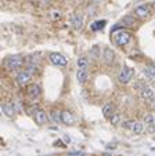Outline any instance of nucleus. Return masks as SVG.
Masks as SVG:
<instances>
[{"label":"nucleus","mask_w":155,"mask_h":156,"mask_svg":"<svg viewBox=\"0 0 155 156\" xmlns=\"http://www.w3.org/2000/svg\"><path fill=\"white\" fill-rule=\"evenodd\" d=\"M24 62H25V59L22 58V55H10L4 59V66L7 69H13L14 71V69L22 68Z\"/></svg>","instance_id":"1"},{"label":"nucleus","mask_w":155,"mask_h":156,"mask_svg":"<svg viewBox=\"0 0 155 156\" xmlns=\"http://www.w3.org/2000/svg\"><path fill=\"white\" fill-rule=\"evenodd\" d=\"M130 39H132V33L127 32V30H116V32L114 33V41L119 47L126 46V44L130 41Z\"/></svg>","instance_id":"2"},{"label":"nucleus","mask_w":155,"mask_h":156,"mask_svg":"<svg viewBox=\"0 0 155 156\" xmlns=\"http://www.w3.org/2000/svg\"><path fill=\"white\" fill-rule=\"evenodd\" d=\"M133 77H135V68H130V66H125L118 75L119 83H123V84H127Z\"/></svg>","instance_id":"3"},{"label":"nucleus","mask_w":155,"mask_h":156,"mask_svg":"<svg viewBox=\"0 0 155 156\" xmlns=\"http://www.w3.org/2000/svg\"><path fill=\"white\" fill-rule=\"evenodd\" d=\"M49 58H50V61H51V64H54L56 66H65V65L68 64L67 58L60 53H51L49 55Z\"/></svg>","instance_id":"4"},{"label":"nucleus","mask_w":155,"mask_h":156,"mask_svg":"<svg viewBox=\"0 0 155 156\" xmlns=\"http://www.w3.org/2000/svg\"><path fill=\"white\" fill-rule=\"evenodd\" d=\"M123 126L126 129H130L135 134H141L144 131V124L141 122H133V120H129V122H125Z\"/></svg>","instance_id":"5"},{"label":"nucleus","mask_w":155,"mask_h":156,"mask_svg":"<svg viewBox=\"0 0 155 156\" xmlns=\"http://www.w3.org/2000/svg\"><path fill=\"white\" fill-rule=\"evenodd\" d=\"M31 80H32V75L29 73V72H27V71H22V72H20V73L17 75V83L20 86H28L31 83Z\"/></svg>","instance_id":"6"},{"label":"nucleus","mask_w":155,"mask_h":156,"mask_svg":"<svg viewBox=\"0 0 155 156\" xmlns=\"http://www.w3.org/2000/svg\"><path fill=\"white\" fill-rule=\"evenodd\" d=\"M101 58L107 65H111L112 62H114V59H115V51L112 50L111 47H104Z\"/></svg>","instance_id":"7"},{"label":"nucleus","mask_w":155,"mask_h":156,"mask_svg":"<svg viewBox=\"0 0 155 156\" xmlns=\"http://www.w3.org/2000/svg\"><path fill=\"white\" fill-rule=\"evenodd\" d=\"M149 9L151 7L148 4H140V6H137L135 9V15L141 18V20H144V18H147L149 15Z\"/></svg>","instance_id":"8"},{"label":"nucleus","mask_w":155,"mask_h":156,"mask_svg":"<svg viewBox=\"0 0 155 156\" xmlns=\"http://www.w3.org/2000/svg\"><path fill=\"white\" fill-rule=\"evenodd\" d=\"M140 95H141V98L146 101H154L155 100L154 90H152L149 86H143V87L140 88Z\"/></svg>","instance_id":"9"},{"label":"nucleus","mask_w":155,"mask_h":156,"mask_svg":"<svg viewBox=\"0 0 155 156\" xmlns=\"http://www.w3.org/2000/svg\"><path fill=\"white\" fill-rule=\"evenodd\" d=\"M27 94L31 100H38L42 94V90L38 84H29L28 86V90H27Z\"/></svg>","instance_id":"10"},{"label":"nucleus","mask_w":155,"mask_h":156,"mask_svg":"<svg viewBox=\"0 0 155 156\" xmlns=\"http://www.w3.org/2000/svg\"><path fill=\"white\" fill-rule=\"evenodd\" d=\"M71 24H72V27L75 28V29H82L83 28V15L80 14V12H75V14H72V18H71Z\"/></svg>","instance_id":"11"},{"label":"nucleus","mask_w":155,"mask_h":156,"mask_svg":"<svg viewBox=\"0 0 155 156\" xmlns=\"http://www.w3.org/2000/svg\"><path fill=\"white\" fill-rule=\"evenodd\" d=\"M47 120H49V116H47L46 111H43V109H38L35 112V122L39 124V126H43V124L47 123Z\"/></svg>","instance_id":"12"},{"label":"nucleus","mask_w":155,"mask_h":156,"mask_svg":"<svg viewBox=\"0 0 155 156\" xmlns=\"http://www.w3.org/2000/svg\"><path fill=\"white\" fill-rule=\"evenodd\" d=\"M89 79V72L87 71H82V69H78L76 71V80L79 84H85Z\"/></svg>","instance_id":"13"},{"label":"nucleus","mask_w":155,"mask_h":156,"mask_svg":"<svg viewBox=\"0 0 155 156\" xmlns=\"http://www.w3.org/2000/svg\"><path fill=\"white\" fill-rule=\"evenodd\" d=\"M76 65H78V69L87 71V68H89V59H87V57H85V55L78 57V59H76Z\"/></svg>","instance_id":"14"},{"label":"nucleus","mask_w":155,"mask_h":156,"mask_svg":"<svg viewBox=\"0 0 155 156\" xmlns=\"http://www.w3.org/2000/svg\"><path fill=\"white\" fill-rule=\"evenodd\" d=\"M2 108H3V112L6 113L9 118H13V116H14L15 108H14V104H13V102H4Z\"/></svg>","instance_id":"15"},{"label":"nucleus","mask_w":155,"mask_h":156,"mask_svg":"<svg viewBox=\"0 0 155 156\" xmlns=\"http://www.w3.org/2000/svg\"><path fill=\"white\" fill-rule=\"evenodd\" d=\"M112 115H114V105L112 104H105L104 108H102V116L109 119Z\"/></svg>","instance_id":"16"},{"label":"nucleus","mask_w":155,"mask_h":156,"mask_svg":"<svg viewBox=\"0 0 155 156\" xmlns=\"http://www.w3.org/2000/svg\"><path fill=\"white\" fill-rule=\"evenodd\" d=\"M144 73H146L149 79H155V64L149 62L146 68H144Z\"/></svg>","instance_id":"17"},{"label":"nucleus","mask_w":155,"mask_h":156,"mask_svg":"<svg viewBox=\"0 0 155 156\" xmlns=\"http://www.w3.org/2000/svg\"><path fill=\"white\" fill-rule=\"evenodd\" d=\"M61 122L65 124H72L73 123V116L71 112H68V111H64V112H61Z\"/></svg>","instance_id":"18"},{"label":"nucleus","mask_w":155,"mask_h":156,"mask_svg":"<svg viewBox=\"0 0 155 156\" xmlns=\"http://www.w3.org/2000/svg\"><path fill=\"white\" fill-rule=\"evenodd\" d=\"M122 24L125 25V27H135L136 25V20H135V17L133 15H125V17H122Z\"/></svg>","instance_id":"19"},{"label":"nucleus","mask_w":155,"mask_h":156,"mask_svg":"<svg viewBox=\"0 0 155 156\" xmlns=\"http://www.w3.org/2000/svg\"><path fill=\"white\" fill-rule=\"evenodd\" d=\"M90 57L93 59H98L100 57H101V51H100V47L97 46V44L90 48Z\"/></svg>","instance_id":"20"},{"label":"nucleus","mask_w":155,"mask_h":156,"mask_svg":"<svg viewBox=\"0 0 155 156\" xmlns=\"http://www.w3.org/2000/svg\"><path fill=\"white\" fill-rule=\"evenodd\" d=\"M50 118L54 123H61V112L60 111H51L50 112Z\"/></svg>","instance_id":"21"},{"label":"nucleus","mask_w":155,"mask_h":156,"mask_svg":"<svg viewBox=\"0 0 155 156\" xmlns=\"http://www.w3.org/2000/svg\"><path fill=\"white\" fill-rule=\"evenodd\" d=\"M109 122H111V124H114V126H118V124L122 123V116H120L119 113H114V115L109 118Z\"/></svg>","instance_id":"22"},{"label":"nucleus","mask_w":155,"mask_h":156,"mask_svg":"<svg viewBox=\"0 0 155 156\" xmlns=\"http://www.w3.org/2000/svg\"><path fill=\"white\" fill-rule=\"evenodd\" d=\"M105 24H107V21H96V22H93V24H91V29L93 30H98V29H102V28L105 27Z\"/></svg>","instance_id":"23"},{"label":"nucleus","mask_w":155,"mask_h":156,"mask_svg":"<svg viewBox=\"0 0 155 156\" xmlns=\"http://www.w3.org/2000/svg\"><path fill=\"white\" fill-rule=\"evenodd\" d=\"M144 123H146L147 126L151 127V130H152V127L155 126V118H154L152 115H149V113H148V115L144 116Z\"/></svg>","instance_id":"24"},{"label":"nucleus","mask_w":155,"mask_h":156,"mask_svg":"<svg viewBox=\"0 0 155 156\" xmlns=\"http://www.w3.org/2000/svg\"><path fill=\"white\" fill-rule=\"evenodd\" d=\"M27 72H29L31 75H35V73H38L39 72V65H36V64H31V65H27V69H25Z\"/></svg>","instance_id":"25"},{"label":"nucleus","mask_w":155,"mask_h":156,"mask_svg":"<svg viewBox=\"0 0 155 156\" xmlns=\"http://www.w3.org/2000/svg\"><path fill=\"white\" fill-rule=\"evenodd\" d=\"M27 64L28 65H31V64L39 65V57L38 55H29V57H27Z\"/></svg>","instance_id":"26"},{"label":"nucleus","mask_w":155,"mask_h":156,"mask_svg":"<svg viewBox=\"0 0 155 156\" xmlns=\"http://www.w3.org/2000/svg\"><path fill=\"white\" fill-rule=\"evenodd\" d=\"M51 18H53V20H60V18H61V12H60L58 10H53V11H51Z\"/></svg>","instance_id":"27"},{"label":"nucleus","mask_w":155,"mask_h":156,"mask_svg":"<svg viewBox=\"0 0 155 156\" xmlns=\"http://www.w3.org/2000/svg\"><path fill=\"white\" fill-rule=\"evenodd\" d=\"M68 156H85V153L83 152H69Z\"/></svg>","instance_id":"28"},{"label":"nucleus","mask_w":155,"mask_h":156,"mask_svg":"<svg viewBox=\"0 0 155 156\" xmlns=\"http://www.w3.org/2000/svg\"><path fill=\"white\" fill-rule=\"evenodd\" d=\"M149 7H151V11L155 14V2H152V3L149 4Z\"/></svg>","instance_id":"29"},{"label":"nucleus","mask_w":155,"mask_h":156,"mask_svg":"<svg viewBox=\"0 0 155 156\" xmlns=\"http://www.w3.org/2000/svg\"><path fill=\"white\" fill-rule=\"evenodd\" d=\"M104 156H112V153H108V152H107V153H105V155H104Z\"/></svg>","instance_id":"30"},{"label":"nucleus","mask_w":155,"mask_h":156,"mask_svg":"<svg viewBox=\"0 0 155 156\" xmlns=\"http://www.w3.org/2000/svg\"><path fill=\"white\" fill-rule=\"evenodd\" d=\"M91 2H94V3H97V2H100V0H91Z\"/></svg>","instance_id":"31"},{"label":"nucleus","mask_w":155,"mask_h":156,"mask_svg":"<svg viewBox=\"0 0 155 156\" xmlns=\"http://www.w3.org/2000/svg\"><path fill=\"white\" fill-rule=\"evenodd\" d=\"M152 105H154V108H155V100H154V101H152Z\"/></svg>","instance_id":"32"}]
</instances>
